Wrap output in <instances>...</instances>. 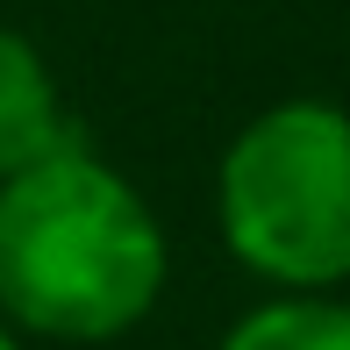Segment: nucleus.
<instances>
[{"label": "nucleus", "mask_w": 350, "mask_h": 350, "mask_svg": "<svg viewBox=\"0 0 350 350\" xmlns=\"http://www.w3.org/2000/svg\"><path fill=\"white\" fill-rule=\"evenodd\" d=\"M165 293V229L86 143L0 179V314L36 336L100 343Z\"/></svg>", "instance_id": "f257e3e1"}, {"label": "nucleus", "mask_w": 350, "mask_h": 350, "mask_svg": "<svg viewBox=\"0 0 350 350\" xmlns=\"http://www.w3.org/2000/svg\"><path fill=\"white\" fill-rule=\"evenodd\" d=\"M221 350H350V308L336 300H272L243 314Z\"/></svg>", "instance_id": "20e7f679"}, {"label": "nucleus", "mask_w": 350, "mask_h": 350, "mask_svg": "<svg viewBox=\"0 0 350 350\" xmlns=\"http://www.w3.org/2000/svg\"><path fill=\"white\" fill-rule=\"evenodd\" d=\"M72 122H65V100H57L51 72H43L36 43L0 29V179L43 165V157L72 150Z\"/></svg>", "instance_id": "7ed1b4c3"}, {"label": "nucleus", "mask_w": 350, "mask_h": 350, "mask_svg": "<svg viewBox=\"0 0 350 350\" xmlns=\"http://www.w3.org/2000/svg\"><path fill=\"white\" fill-rule=\"evenodd\" d=\"M221 236L258 279L314 293L350 279V115L279 100L221 157Z\"/></svg>", "instance_id": "f03ea898"}, {"label": "nucleus", "mask_w": 350, "mask_h": 350, "mask_svg": "<svg viewBox=\"0 0 350 350\" xmlns=\"http://www.w3.org/2000/svg\"><path fill=\"white\" fill-rule=\"evenodd\" d=\"M0 350H22V343H14V336H8V329H0Z\"/></svg>", "instance_id": "39448f33"}]
</instances>
